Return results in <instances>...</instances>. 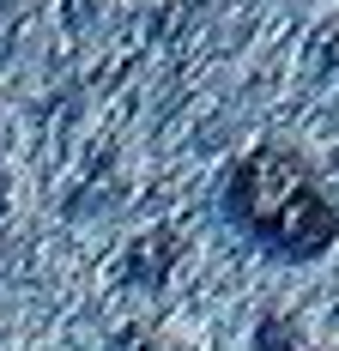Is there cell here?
Returning a JSON list of instances; mask_svg holds the SVG:
<instances>
[{"mask_svg":"<svg viewBox=\"0 0 339 351\" xmlns=\"http://www.w3.org/2000/svg\"><path fill=\"white\" fill-rule=\"evenodd\" d=\"M224 212L242 237H255L279 261H315L339 237V206L291 152H248L224 182Z\"/></svg>","mask_w":339,"mask_h":351,"instance_id":"cell-1","label":"cell"},{"mask_svg":"<svg viewBox=\"0 0 339 351\" xmlns=\"http://www.w3.org/2000/svg\"><path fill=\"white\" fill-rule=\"evenodd\" d=\"M255 351H315V346H309V339L291 327V321H261V333H255Z\"/></svg>","mask_w":339,"mask_h":351,"instance_id":"cell-2","label":"cell"}]
</instances>
